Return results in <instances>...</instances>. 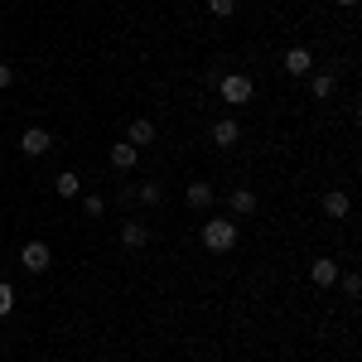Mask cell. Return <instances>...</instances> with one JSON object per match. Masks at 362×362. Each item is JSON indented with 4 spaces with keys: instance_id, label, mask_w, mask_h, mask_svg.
Here are the masks:
<instances>
[{
    "instance_id": "1",
    "label": "cell",
    "mask_w": 362,
    "mask_h": 362,
    "mask_svg": "<svg viewBox=\"0 0 362 362\" xmlns=\"http://www.w3.org/2000/svg\"><path fill=\"white\" fill-rule=\"evenodd\" d=\"M203 247H208V251H232V247H237V223H227V218L203 223Z\"/></svg>"
},
{
    "instance_id": "14",
    "label": "cell",
    "mask_w": 362,
    "mask_h": 362,
    "mask_svg": "<svg viewBox=\"0 0 362 362\" xmlns=\"http://www.w3.org/2000/svg\"><path fill=\"white\" fill-rule=\"evenodd\" d=\"M232 213H237V218L256 213V194H251V189H232Z\"/></svg>"
},
{
    "instance_id": "15",
    "label": "cell",
    "mask_w": 362,
    "mask_h": 362,
    "mask_svg": "<svg viewBox=\"0 0 362 362\" xmlns=\"http://www.w3.org/2000/svg\"><path fill=\"white\" fill-rule=\"evenodd\" d=\"M309 92L324 102V97H334V73H314V83H309Z\"/></svg>"
},
{
    "instance_id": "18",
    "label": "cell",
    "mask_w": 362,
    "mask_h": 362,
    "mask_svg": "<svg viewBox=\"0 0 362 362\" xmlns=\"http://www.w3.org/2000/svg\"><path fill=\"white\" fill-rule=\"evenodd\" d=\"M10 309H15V290H10V285H5V280H0V319H5V314H10Z\"/></svg>"
},
{
    "instance_id": "12",
    "label": "cell",
    "mask_w": 362,
    "mask_h": 362,
    "mask_svg": "<svg viewBox=\"0 0 362 362\" xmlns=\"http://www.w3.org/2000/svg\"><path fill=\"white\" fill-rule=\"evenodd\" d=\"M136 160H140V150L131 145V140H121V145H112V165H116V169H131Z\"/></svg>"
},
{
    "instance_id": "4",
    "label": "cell",
    "mask_w": 362,
    "mask_h": 362,
    "mask_svg": "<svg viewBox=\"0 0 362 362\" xmlns=\"http://www.w3.org/2000/svg\"><path fill=\"white\" fill-rule=\"evenodd\" d=\"M49 145H54V136H49L44 126H29L25 136H20V150H25L29 160H39V155H49Z\"/></svg>"
},
{
    "instance_id": "10",
    "label": "cell",
    "mask_w": 362,
    "mask_h": 362,
    "mask_svg": "<svg viewBox=\"0 0 362 362\" xmlns=\"http://www.w3.org/2000/svg\"><path fill=\"white\" fill-rule=\"evenodd\" d=\"M126 140H131V145H150V140H155V121H145V116H136V121H131V131H126Z\"/></svg>"
},
{
    "instance_id": "22",
    "label": "cell",
    "mask_w": 362,
    "mask_h": 362,
    "mask_svg": "<svg viewBox=\"0 0 362 362\" xmlns=\"http://www.w3.org/2000/svg\"><path fill=\"white\" fill-rule=\"evenodd\" d=\"M338 5H358V0H338Z\"/></svg>"
},
{
    "instance_id": "16",
    "label": "cell",
    "mask_w": 362,
    "mask_h": 362,
    "mask_svg": "<svg viewBox=\"0 0 362 362\" xmlns=\"http://www.w3.org/2000/svg\"><path fill=\"white\" fill-rule=\"evenodd\" d=\"M140 203H150V208L165 203V189H160V184H140Z\"/></svg>"
},
{
    "instance_id": "13",
    "label": "cell",
    "mask_w": 362,
    "mask_h": 362,
    "mask_svg": "<svg viewBox=\"0 0 362 362\" xmlns=\"http://www.w3.org/2000/svg\"><path fill=\"white\" fill-rule=\"evenodd\" d=\"M184 203H189V208H208V203H213V184H189V189H184Z\"/></svg>"
},
{
    "instance_id": "21",
    "label": "cell",
    "mask_w": 362,
    "mask_h": 362,
    "mask_svg": "<svg viewBox=\"0 0 362 362\" xmlns=\"http://www.w3.org/2000/svg\"><path fill=\"white\" fill-rule=\"evenodd\" d=\"M10 83H15V68H10V63H0V92H5Z\"/></svg>"
},
{
    "instance_id": "3",
    "label": "cell",
    "mask_w": 362,
    "mask_h": 362,
    "mask_svg": "<svg viewBox=\"0 0 362 362\" xmlns=\"http://www.w3.org/2000/svg\"><path fill=\"white\" fill-rule=\"evenodd\" d=\"M49 261H54L49 242H25V251H20V266H25L29 276H44V271H49Z\"/></svg>"
},
{
    "instance_id": "17",
    "label": "cell",
    "mask_w": 362,
    "mask_h": 362,
    "mask_svg": "<svg viewBox=\"0 0 362 362\" xmlns=\"http://www.w3.org/2000/svg\"><path fill=\"white\" fill-rule=\"evenodd\" d=\"M83 213L87 218H102V194H83Z\"/></svg>"
},
{
    "instance_id": "5",
    "label": "cell",
    "mask_w": 362,
    "mask_h": 362,
    "mask_svg": "<svg viewBox=\"0 0 362 362\" xmlns=\"http://www.w3.org/2000/svg\"><path fill=\"white\" fill-rule=\"evenodd\" d=\"M237 140H242V126H237V121H213V145H223V150H232V145H237Z\"/></svg>"
},
{
    "instance_id": "19",
    "label": "cell",
    "mask_w": 362,
    "mask_h": 362,
    "mask_svg": "<svg viewBox=\"0 0 362 362\" xmlns=\"http://www.w3.org/2000/svg\"><path fill=\"white\" fill-rule=\"evenodd\" d=\"M208 10H213V15H218V20H227V15H232V10H237V0H208Z\"/></svg>"
},
{
    "instance_id": "7",
    "label": "cell",
    "mask_w": 362,
    "mask_h": 362,
    "mask_svg": "<svg viewBox=\"0 0 362 362\" xmlns=\"http://www.w3.org/2000/svg\"><path fill=\"white\" fill-rule=\"evenodd\" d=\"M309 280H314V285H334V280H338V261H329V256H319V261L309 266Z\"/></svg>"
},
{
    "instance_id": "2",
    "label": "cell",
    "mask_w": 362,
    "mask_h": 362,
    "mask_svg": "<svg viewBox=\"0 0 362 362\" xmlns=\"http://www.w3.org/2000/svg\"><path fill=\"white\" fill-rule=\"evenodd\" d=\"M251 78H242V73H227V78H218V97H223L227 107H247L251 102Z\"/></svg>"
},
{
    "instance_id": "20",
    "label": "cell",
    "mask_w": 362,
    "mask_h": 362,
    "mask_svg": "<svg viewBox=\"0 0 362 362\" xmlns=\"http://www.w3.org/2000/svg\"><path fill=\"white\" fill-rule=\"evenodd\" d=\"M343 290H348V295L358 300V295H362V280H358V276H343Z\"/></svg>"
},
{
    "instance_id": "11",
    "label": "cell",
    "mask_w": 362,
    "mask_h": 362,
    "mask_svg": "<svg viewBox=\"0 0 362 362\" xmlns=\"http://www.w3.org/2000/svg\"><path fill=\"white\" fill-rule=\"evenodd\" d=\"M54 189H58V198H78L83 194V179H78L73 169H63V174L54 179Z\"/></svg>"
},
{
    "instance_id": "9",
    "label": "cell",
    "mask_w": 362,
    "mask_h": 362,
    "mask_svg": "<svg viewBox=\"0 0 362 362\" xmlns=\"http://www.w3.org/2000/svg\"><path fill=\"white\" fill-rule=\"evenodd\" d=\"M348 208H353V203H348V194H343V189H329V194H324V213H329V218H348Z\"/></svg>"
},
{
    "instance_id": "6",
    "label": "cell",
    "mask_w": 362,
    "mask_h": 362,
    "mask_svg": "<svg viewBox=\"0 0 362 362\" xmlns=\"http://www.w3.org/2000/svg\"><path fill=\"white\" fill-rule=\"evenodd\" d=\"M309 68H314V54H309V49H290V54H285V73H290V78H305Z\"/></svg>"
},
{
    "instance_id": "8",
    "label": "cell",
    "mask_w": 362,
    "mask_h": 362,
    "mask_svg": "<svg viewBox=\"0 0 362 362\" xmlns=\"http://www.w3.org/2000/svg\"><path fill=\"white\" fill-rule=\"evenodd\" d=\"M145 242H150V227H145V223H126V227H121V247L140 251Z\"/></svg>"
}]
</instances>
